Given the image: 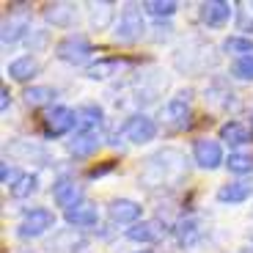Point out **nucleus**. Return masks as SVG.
<instances>
[{"label":"nucleus","instance_id":"nucleus-1","mask_svg":"<svg viewBox=\"0 0 253 253\" xmlns=\"http://www.w3.org/2000/svg\"><path fill=\"white\" fill-rule=\"evenodd\" d=\"M143 33H146L143 6L126 3V6L121 8V17H119V25H116V31H113V39L119 44H135Z\"/></svg>","mask_w":253,"mask_h":253},{"label":"nucleus","instance_id":"nucleus-2","mask_svg":"<svg viewBox=\"0 0 253 253\" xmlns=\"http://www.w3.org/2000/svg\"><path fill=\"white\" fill-rule=\"evenodd\" d=\"M75 126H80V121H77V110L66 108V105H55V108H50L44 113V119H42V132H44V138H63V135H69Z\"/></svg>","mask_w":253,"mask_h":253},{"label":"nucleus","instance_id":"nucleus-3","mask_svg":"<svg viewBox=\"0 0 253 253\" xmlns=\"http://www.w3.org/2000/svg\"><path fill=\"white\" fill-rule=\"evenodd\" d=\"M171 157H173V149H163V152H157L154 157L146 160L143 182H149V184H163V182H168L171 176H179L184 165H182V160H176V163H168Z\"/></svg>","mask_w":253,"mask_h":253},{"label":"nucleus","instance_id":"nucleus-4","mask_svg":"<svg viewBox=\"0 0 253 253\" xmlns=\"http://www.w3.org/2000/svg\"><path fill=\"white\" fill-rule=\"evenodd\" d=\"M91 52H94V47H91L88 36H83V33H69L55 44V58L63 63H72V66L88 63Z\"/></svg>","mask_w":253,"mask_h":253},{"label":"nucleus","instance_id":"nucleus-5","mask_svg":"<svg viewBox=\"0 0 253 253\" xmlns=\"http://www.w3.org/2000/svg\"><path fill=\"white\" fill-rule=\"evenodd\" d=\"M55 226V215H52L47 207H33L25 212V217H22V223L17 226V234L22 237V240H36V237L47 234L50 228Z\"/></svg>","mask_w":253,"mask_h":253},{"label":"nucleus","instance_id":"nucleus-6","mask_svg":"<svg viewBox=\"0 0 253 253\" xmlns=\"http://www.w3.org/2000/svg\"><path fill=\"white\" fill-rule=\"evenodd\" d=\"M121 132H124V138L129 140V143L143 146V143H149V140L157 138V121L149 119V116H143V113H135V116H129V119L124 121Z\"/></svg>","mask_w":253,"mask_h":253},{"label":"nucleus","instance_id":"nucleus-7","mask_svg":"<svg viewBox=\"0 0 253 253\" xmlns=\"http://www.w3.org/2000/svg\"><path fill=\"white\" fill-rule=\"evenodd\" d=\"M193 160H196V165L204 168V171H215V168L226 165L223 146L212 138H198L196 143H193Z\"/></svg>","mask_w":253,"mask_h":253},{"label":"nucleus","instance_id":"nucleus-8","mask_svg":"<svg viewBox=\"0 0 253 253\" xmlns=\"http://www.w3.org/2000/svg\"><path fill=\"white\" fill-rule=\"evenodd\" d=\"M88 245V237L77 231V228H61L58 234H52V240L47 242V251L52 253H80Z\"/></svg>","mask_w":253,"mask_h":253},{"label":"nucleus","instance_id":"nucleus-9","mask_svg":"<svg viewBox=\"0 0 253 253\" xmlns=\"http://www.w3.org/2000/svg\"><path fill=\"white\" fill-rule=\"evenodd\" d=\"M143 215V207L132 198H113L108 207V217L113 223H121V226H135Z\"/></svg>","mask_w":253,"mask_h":253},{"label":"nucleus","instance_id":"nucleus-10","mask_svg":"<svg viewBox=\"0 0 253 253\" xmlns=\"http://www.w3.org/2000/svg\"><path fill=\"white\" fill-rule=\"evenodd\" d=\"M231 14H234V6H228L226 0H207L198 8V17L207 28H223L231 19Z\"/></svg>","mask_w":253,"mask_h":253},{"label":"nucleus","instance_id":"nucleus-11","mask_svg":"<svg viewBox=\"0 0 253 253\" xmlns=\"http://www.w3.org/2000/svg\"><path fill=\"white\" fill-rule=\"evenodd\" d=\"M63 220L69 223V226H75L77 231H83V228H91L99 223V209H96V204L91 201H80L77 207L66 209L63 212Z\"/></svg>","mask_w":253,"mask_h":253},{"label":"nucleus","instance_id":"nucleus-12","mask_svg":"<svg viewBox=\"0 0 253 253\" xmlns=\"http://www.w3.org/2000/svg\"><path fill=\"white\" fill-rule=\"evenodd\" d=\"M52 201H55L58 207H63V212H66V209L77 207V204L83 201V187L75 182V179L61 176L55 184H52Z\"/></svg>","mask_w":253,"mask_h":253},{"label":"nucleus","instance_id":"nucleus-13","mask_svg":"<svg viewBox=\"0 0 253 253\" xmlns=\"http://www.w3.org/2000/svg\"><path fill=\"white\" fill-rule=\"evenodd\" d=\"M160 119L171 126V129H187V126H190V105H187V99L173 96V99L163 108Z\"/></svg>","mask_w":253,"mask_h":253},{"label":"nucleus","instance_id":"nucleus-14","mask_svg":"<svg viewBox=\"0 0 253 253\" xmlns=\"http://www.w3.org/2000/svg\"><path fill=\"white\" fill-rule=\"evenodd\" d=\"M99 146H102V138L96 129H77L69 140V152L75 157H91V154L99 152Z\"/></svg>","mask_w":253,"mask_h":253},{"label":"nucleus","instance_id":"nucleus-15","mask_svg":"<svg viewBox=\"0 0 253 253\" xmlns=\"http://www.w3.org/2000/svg\"><path fill=\"white\" fill-rule=\"evenodd\" d=\"M28 31H31V17L25 11H11L3 22V44H17L22 36H28Z\"/></svg>","mask_w":253,"mask_h":253},{"label":"nucleus","instance_id":"nucleus-16","mask_svg":"<svg viewBox=\"0 0 253 253\" xmlns=\"http://www.w3.org/2000/svg\"><path fill=\"white\" fill-rule=\"evenodd\" d=\"M42 17L55 28H69L72 22H75L77 11H75L72 3H44V6H42Z\"/></svg>","mask_w":253,"mask_h":253},{"label":"nucleus","instance_id":"nucleus-17","mask_svg":"<svg viewBox=\"0 0 253 253\" xmlns=\"http://www.w3.org/2000/svg\"><path fill=\"white\" fill-rule=\"evenodd\" d=\"M253 196V184L240 179V182H228L217 190V201L220 204H245Z\"/></svg>","mask_w":253,"mask_h":253},{"label":"nucleus","instance_id":"nucleus-18","mask_svg":"<svg viewBox=\"0 0 253 253\" xmlns=\"http://www.w3.org/2000/svg\"><path fill=\"white\" fill-rule=\"evenodd\" d=\"M253 132H251V126L242 124V121H226V124L220 126V140L228 146H242V143H251Z\"/></svg>","mask_w":253,"mask_h":253},{"label":"nucleus","instance_id":"nucleus-19","mask_svg":"<svg viewBox=\"0 0 253 253\" xmlns=\"http://www.w3.org/2000/svg\"><path fill=\"white\" fill-rule=\"evenodd\" d=\"M173 234H176V242L182 248H190V245H196V242L201 240L204 228H201V223H198V217H184V220L176 223Z\"/></svg>","mask_w":253,"mask_h":253},{"label":"nucleus","instance_id":"nucleus-20","mask_svg":"<svg viewBox=\"0 0 253 253\" xmlns=\"http://www.w3.org/2000/svg\"><path fill=\"white\" fill-rule=\"evenodd\" d=\"M39 69H42V66H39L36 58L22 55V58H17V61L8 63V77L17 80V83H28V80H33V77L39 75Z\"/></svg>","mask_w":253,"mask_h":253},{"label":"nucleus","instance_id":"nucleus-21","mask_svg":"<svg viewBox=\"0 0 253 253\" xmlns=\"http://www.w3.org/2000/svg\"><path fill=\"white\" fill-rule=\"evenodd\" d=\"M160 237H163V228L154 220H140L126 228V240H132V242H157Z\"/></svg>","mask_w":253,"mask_h":253},{"label":"nucleus","instance_id":"nucleus-22","mask_svg":"<svg viewBox=\"0 0 253 253\" xmlns=\"http://www.w3.org/2000/svg\"><path fill=\"white\" fill-rule=\"evenodd\" d=\"M88 19L96 31H108L116 19V6L113 3H91L88 6Z\"/></svg>","mask_w":253,"mask_h":253},{"label":"nucleus","instance_id":"nucleus-23","mask_svg":"<svg viewBox=\"0 0 253 253\" xmlns=\"http://www.w3.org/2000/svg\"><path fill=\"white\" fill-rule=\"evenodd\" d=\"M77 121H80V129H99L102 121H105V113H102L99 105L85 102V105L77 108Z\"/></svg>","mask_w":253,"mask_h":253},{"label":"nucleus","instance_id":"nucleus-24","mask_svg":"<svg viewBox=\"0 0 253 253\" xmlns=\"http://www.w3.org/2000/svg\"><path fill=\"white\" fill-rule=\"evenodd\" d=\"M176 8H179V3L176 0H146L143 3V11L146 14H152L154 19H168V17H173L176 14Z\"/></svg>","mask_w":253,"mask_h":253},{"label":"nucleus","instance_id":"nucleus-25","mask_svg":"<svg viewBox=\"0 0 253 253\" xmlns=\"http://www.w3.org/2000/svg\"><path fill=\"white\" fill-rule=\"evenodd\" d=\"M25 105L28 108H42V105H50L52 96H55V91L50 88V85H31V88H25Z\"/></svg>","mask_w":253,"mask_h":253},{"label":"nucleus","instance_id":"nucleus-26","mask_svg":"<svg viewBox=\"0 0 253 253\" xmlns=\"http://www.w3.org/2000/svg\"><path fill=\"white\" fill-rule=\"evenodd\" d=\"M8 152H11L14 157H28V160H39V163H44V160H47L44 149H42V146L28 143V140H14V143L8 146Z\"/></svg>","mask_w":253,"mask_h":253},{"label":"nucleus","instance_id":"nucleus-27","mask_svg":"<svg viewBox=\"0 0 253 253\" xmlns=\"http://www.w3.org/2000/svg\"><path fill=\"white\" fill-rule=\"evenodd\" d=\"M223 50H226L228 55H240V58L253 55V39H248V36H228V39H223Z\"/></svg>","mask_w":253,"mask_h":253},{"label":"nucleus","instance_id":"nucleus-28","mask_svg":"<svg viewBox=\"0 0 253 253\" xmlns=\"http://www.w3.org/2000/svg\"><path fill=\"white\" fill-rule=\"evenodd\" d=\"M226 168L231 173H237V176H242V173H251L253 171V157L251 154H242V152H231L226 157Z\"/></svg>","mask_w":253,"mask_h":253},{"label":"nucleus","instance_id":"nucleus-29","mask_svg":"<svg viewBox=\"0 0 253 253\" xmlns=\"http://www.w3.org/2000/svg\"><path fill=\"white\" fill-rule=\"evenodd\" d=\"M116 69H119V61H113V58H105V61L91 63L88 69H85V77H88V80H105V77L116 75Z\"/></svg>","mask_w":253,"mask_h":253},{"label":"nucleus","instance_id":"nucleus-30","mask_svg":"<svg viewBox=\"0 0 253 253\" xmlns=\"http://www.w3.org/2000/svg\"><path fill=\"white\" fill-rule=\"evenodd\" d=\"M36 190H39V176L36 173H22V179L11 187V196L14 198H28V196H33Z\"/></svg>","mask_w":253,"mask_h":253},{"label":"nucleus","instance_id":"nucleus-31","mask_svg":"<svg viewBox=\"0 0 253 253\" xmlns=\"http://www.w3.org/2000/svg\"><path fill=\"white\" fill-rule=\"evenodd\" d=\"M231 75H234L237 80H245V83H251V80H253V55L237 58V61L231 63Z\"/></svg>","mask_w":253,"mask_h":253},{"label":"nucleus","instance_id":"nucleus-32","mask_svg":"<svg viewBox=\"0 0 253 253\" xmlns=\"http://www.w3.org/2000/svg\"><path fill=\"white\" fill-rule=\"evenodd\" d=\"M234 14H237V28L240 31H253V3H237Z\"/></svg>","mask_w":253,"mask_h":253},{"label":"nucleus","instance_id":"nucleus-33","mask_svg":"<svg viewBox=\"0 0 253 253\" xmlns=\"http://www.w3.org/2000/svg\"><path fill=\"white\" fill-rule=\"evenodd\" d=\"M19 179H22V173H19L11 163H3V165H0V182H3V184L14 187V184H17Z\"/></svg>","mask_w":253,"mask_h":253},{"label":"nucleus","instance_id":"nucleus-34","mask_svg":"<svg viewBox=\"0 0 253 253\" xmlns=\"http://www.w3.org/2000/svg\"><path fill=\"white\" fill-rule=\"evenodd\" d=\"M47 42H50L47 31H31V33H28V47H31V52L44 50V47H47Z\"/></svg>","mask_w":253,"mask_h":253},{"label":"nucleus","instance_id":"nucleus-35","mask_svg":"<svg viewBox=\"0 0 253 253\" xmlns=\"http://www.w3.org/2000/svg\"><path fill=\"white\" fill-rule=\"evenodd\" d=\"M152 42H168L171 39V33H173V28L168 25V22H157V25L152 28Z\"/></svg>","mask_w":253,"mask_h":253},{"label":"nucleus","instance_id":"nucleus-36","mask_svg":"<svg viewBox=\"0 0 253 253\" xmlns=\"http://www.w3.org/2000/svg\"><path fill=\"white\" fill-rule=\"evenodd\" d=\"M116 168V163H102V165H94L88 171V179H99V176H105V173H110Z\"/></svg>","mask_w":253,"mask_h":253},{"label":"nucleus","instance_id":"nucleus-37","mask_svg":"<svg viewBox=\"0 0 253 253\" xmlns=\"http://www.w3.org/2000/svg\"><path fill=\"white\" fill-rule=\"evenodd\" d=\"M8 105H11V91H8V85H3V88H0V110L6 113Z\"/></svg>","mask_w":253,"mask_h":253},{"label":"nucleus","instance_id":"nucleus-38","mask_svg":"<svg viewBox=\"0 0 253 253\" xmlns=\"http://www.w3.org/2000/svg\"><path fill=\"white\" fill-rule=\"evenodd\" d=\"M138 253H154V251H138Z\"/></svg>","mask_w":253,"mask_h":253},{"label":"nucleus","instance_id":"nucleus-39","mask_svg":"<svg viewBox=\"0 0 253 253\" xmlns=\"http://www.w3.org/2000/svg\"><path fill=\"white\" fill-rule=\"evenodd\" d=\"M17 253H31V251H17Z\"/></svg>","mask_w":253,"mask_h":253}]
</instances>
